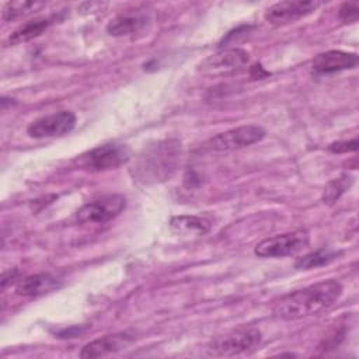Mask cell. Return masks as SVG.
<instances>
[{
    "label": "cell",
    "instance_id": "30bf717a",
    "mask_svg": "<svg viewBox=\"0 0 359 359\" xmlns=\"http://www.w3.org/2000/svg\"><path fill=\"white\" fill-rule=\"evenodd\" d=\"M250 60L248 52L240 48H229L223 49L209 57H206L199 69L208 74H223L233 73L247 65Z\"/></svg>",
    "mask_w": 359,
    "mask_h": 359
},
{
    "label": "cell",
    "instance_id": "52a82bcc",
    "mask_svg": "<svg viewBox=\"0 0 359 359\" xmlns=\"http://www.w3.org/2000/svg\"><path fill=\"white\" fill-rule=\"evenodd\" d=\"M265 136V130L258 125H243L213 136L206 146L212 150L227 151L241 149L259 142Z\"/></svg>",
    "mask_w": 359,
    "mask_h": 359
},
{
    "label": "cell",
    "instance_id": "603a6c76",
    "mask_svg": "<svg viewBox=\"0 0 359 359\" xmlns=\"http://www.w3.org/2000/svg\"><path fill=\"white\" fill-rule=\"evenodd\" d=\"M268 74H269V73L265 72L261 65H254V66L251 67V77H252V79H262V77H265V76H268Z\"/></svg>",
    "mask_w": 359,
    "mask_h": 359
},
{
    "label": "cell",
    "instance_id": "8992f818",
    "mask_svg": "<svg viewBox=\"0 0 359 359\" xmlns=\"http://www.w3.org/2000/svg\"><path fill=\"white\" fill-rule=\"evenodd\" d=\"M126 206V199L119 194L105 195L84 203L77 212L79 223H105L115 219Z\"/></svg>",
    "mask_w": 359,
    "mask_h": 359
},
{
    "label": "cell",
    "instance_id": "e0dca14e",
    "mask_svg": "<svg viewBox=\"0 0 359 359\" xmlns=\"http://www.w3.org/2000/svg\"><path fill=\"white\" fill-rule=\"evenodd\" d=\"M339 251H335V250H331V248H318L316 251H311L303 257H300L294 266L297 269H310V268H317V266H321V265H325V264H330L331 261H334L335 258L339 257Z\"/></svg>",
    "mask_w": 359,
    "mask_h": 359
},
{
    "label": "cell",
    "instance_id": "9a60e30c",
    "mask_svg": "<svg viewBox=\"0 0 359 359\" xmlns=\"http://www.w3.org/2000/svg\"><path fill=\"white\" fill-rule=\"evenodd\" d=\"M170 227L177 234L202 236V234H206L210 230L212 223L208 219L201 217V216L181 215V216L171 217Z\"/></svg>",
    "mask_w": 359,
    "mask_h": 359
},
{
    "label": "cell",
    "instance_id": "2e32d148",
    "mask_svg": "<svg viewBox=\"0 0 359 359\" xmlns=\"http://www.w3.org/2000/svg\"><path fill=\"white\" fill-rule=\"evenodd\" d=\"M55 18L53 17H36L32 18L24 24H21L10 36H8V43L15 45L21 42L31 41L41 34H43L52 24Z\"/></svg>",
    "mask_w": 359,
    "mask_h": 359
},
{
    "label": "cell",
    "instance_id": "9c48e42d",
    "mask_svg": "<svg viewBox=\"0 0 359 359\" xmlns=\"http://www.w3.org/2000/svg\"><path fill=\"white\" fill-rule=\"evenodd\" d=\"M318 1L311 0H286L269 6L265 11V20L272 25H285L297 21L316 11Z\"/></svg>",
    "mask_w": 359,
    "mask_h": 359
},
{
    "label": "cell",
    "instance_id": "3957f363",
    "mask_svg": "<svg viewBox=\"0 0 359 359\" xmlns=\"http://www.w3.org/2000/svg\"><path fill=\"white\" fill-rule=\"evenodd\" d=\"M261 331L255 327H240L209 344V352L216 356H236L252 351L261 342Z\"/></svg>",
    "mask_w": 359,
    "mask_h": 359
},
{
    "label": "cell",
    "instance_id": "7402d4cb",
    "mask_svg": "<svg viewBox=\"0 0 359 359\" xmlns=\"http://www.w3.org/2000/svg\"><path fill=\"white\" fill-rule=\"evenodd\" d=\"M328 150L332 153H349L358 150V139L353 137L351 140H339L334 142L328 146Z\"/></svg>",
    "mask_w": 359,
    "mask_h": 359
},
{
    "label": "cell",
    "instance_id": "277c9868",
    "mask_svg": "<svg viewBox=\"0 0 359 359\" xmlns=\"http://www.w3.org/2000/svg\"><path fill=\"white\" fill-rule=\"evenodd\" d=\"M130 157V151L128 146L118 143H107L97 146L77 158V164L80 168L95 172L118 168L123 163H126Z\"/></svg>",
    "mask_w": 359,
    "mask_h": 359
},
{
    "label": "cell",
    "instance_id": "ac0fdd59",
    "mask_svg": "<svg viewBox=\"0 0 359 359\" xmlns=\"http://www.w3.org/2000/svg\"><path fill=\"white\" fill-rule=\"evenodd\" d=\"M43 6V1H8L3 7L1 17L4 21H13L27 14H31L32 11H38Z\"/></svg>",
    "mask_w": 359,
    "mask_h": 359
},
{
    "label": "cell",
    "instance_id": "7a4b0ae2",
    "mask_svg": "<svg viewBox=\"0 0 359 359\" xmlns=\"http://www.w3.org/2000/svg\"><path fill=\"white\" fill-rule=\"evenodd\" d=\"M181 160V142L163 139L146 146L135 160L132 172L142 184H158L170 180Z\"/></svg>",
    "mask_w": 359,
    "mask_h": 359
},
{
    "label": "cell",
    "instance_id": "ba28073f",
    "mask_svg": "<svg viewBox=\"0 0 359 359\" xmlns=\"http://www.w3.org/2000/svg\"><path fill=\"white\" fill-rule=\"evenodd\" d=\"M76 126V115L72 111H59L32 121L27 133L35 139L57 137L70 133Z\"/></svg>",
    "mask_w": 359,
    "mask_h": 359
},
{
    "label": "cell",
    "instance_id": "6da1fadb",
    "mask_svg": "<svg viewBox=\"0 0 359 359\" xmlns=\"http://www.w3.org/2000/svg\"><path fill=\"white\" fill-rule=\"evenodd\" d=\"M342 294V285L328 279L282 296L272 309L275 317L297 320L318 314L331 307Z\"/></svg>",
    "mask_w": 359,
    "mask_h": 359
},
{
    "label": "cell",
    "instance_id": "5b68a950",
    "mask_svg": "<svg viewBox=\"0 0 359 359\" xmlns=\"http://www.w3.org/2000/svg\"><path fill=\"white\" fill-rule=\"evenodd\" d=\"M309 244V234L304 230L278 234L262 240L254 248V254L261 258H282L300 252Z\"/></svg>",
    "mask_w": 359,
    "mask_h": 359
},
{
    "label": "cell",
    "instance_id": "7c38bea8",
    "mask_svg": "<svg viewBox=\"0 0 359 359\" xmlns=\"http://www.w3.org/2000/svg\"><path fill=\"white\" fill-rule=\"evenodd\" d=\"M129 342L130 337L126 334L104 335L86 344L80 351V358H102L118 352Z\"/></svg>",
    "mask_w": 359,
    "mask_h": 359
},
{
    "label": "cell",
    "instance_id": "ffe728a7",
    "mask_svg": "<svg viewBox=\"0 0 359 359\" xmlns=\"http://www.w3.org/2000/svg\"><path fill=\"white\" fill-rule=\"evenodd\" d=\"M338 17L346 22V24H351V22H356L358 17H359V6L358 3H344L339 10H338Z\"/></svg>",
    "mask_w": 359,
    "mask_h": 359
},
{
    "label": "cell",
    "instance_id": "4fadbf2b",
    "mask_svg": "<svg viewBox=\"0 0 359 359\" xmlns=\"http://www.w3.org/2000/svg\"><path fill=\"white\" fill-rule=\"evenodd\" d=\"M147 22H149L147 15L140 10H136L133 13L119 14L115 18H112L107 25V31L109 35H114V36L132 35L142 31Z\"/></svg>",
    "mask_w": 359,
    "mask_h": 359
},
{
    "label": "cell",
    "instance_id": "5bb4252c",
    "mask_svg": "<svg viewBox=\"0 0 359 359\" xmlns=\"http://www.w3.org/2000/svg\"><path fill=\"white\" fill-rule=\"evenodd\" d=\"M57 287V279L49 273H35L24 278L17 285V293L25 297H36Z\"/></svg>",
    "mask_w": 359,
    "mask_h": 359
},
{
    "label": "cell",
    "instance_id": "8fae6325",
    "mask_svg": "<svg viewBox=\"0 0 359 359\" xmlns=\"http://www.w3.org/2000/svg\"><path fill=\"white\" fill-rule=\"evenodd\" d=\"M358 63V55L344 50H327L318 53L313 63V72L317 74H331L341 70L352 69Z\"/></svg>",
    "mask_w": 359,
    "mask_h": 359
},
{
    "label": "cell",
    "instance_id": "d6986e66",
    "mask_svg": "<svg viewBox=\"0 0 359 359\" xmlns=\"http://www.w3.org/2000/svg\"><path fill=\"white\" fill-rule=\"evenodd\" d=\"M353 182V178L349 174H341L339 177L331 180L323 192V202L324 203H332L337 199H339V196L351 188Z\"/></svg>",
    "mask_w": 359,
    "mask_h": 359
},
{
    "label": "cell",
    "instance_id": "44dd1931",
    "mask_svg": "<svg viewBox=\"0 0 359 359\" xmlns=\"http://www.w3.org/2000/svg\"><path fill=\"white\" fill-rule=\"evenodd\" d=\"M251 29H252L251 25L238 27V28L230 31V32L226 35V38H223V41L220 42V45L224 46V45H227V43H234V42L237 43L240 39H245V38L248 36V34H250Z\"/></svg>",
    "mask_w": 359,
    "mask_h": 359
}]
</instances>
